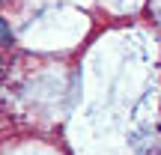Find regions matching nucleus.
<instances>
[{"label":"nucleus","instance_id":"nucleus-1","mask_svg":"<svg viewBox=\"0 0 161 155\" xmlns=\"http://www.w3.org/2000/svg\"><path fill=\"white\" fill-rule=\"evenodd\" d=\"M0 36H3V45H12V30H9V21H0Z\"/></svg>","mask_w":161,"mask_h":155}]
</instances>
